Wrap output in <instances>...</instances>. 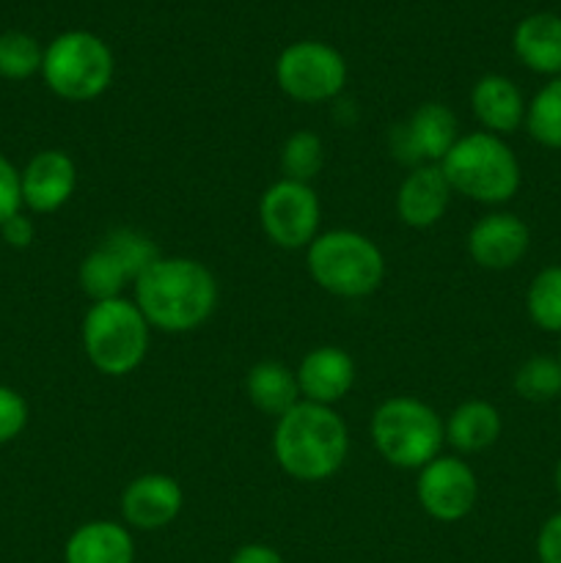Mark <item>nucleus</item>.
Returning <instances> with one entry per match:
<instances>
[{
    "label": "nucleus",
    "instance_id": "1",
    "mask_svg": "<svg viewBox=\"0 0 561 563\" xmlns=\"http://www.w3.org/2000/svg\"><path fill=\"white\" fill-rule=\"evenodd\" d=\"M132 300L152 330L185 335L215 317L220 286L212 269L198 258L160 253L132 286Z\"/></svg>",
    "mask_w": 561,
    "mask_h": 563
},
{
    "label": "nucleus",
    "instance_id": "15",
    "mask_svg": "<svg viewBox=\"0 0 561 563\" xmlns=\"http://www.w3.org/2000/svg\"><path fill=\"white\" fill-rule=\"evenodd\" d=\"M22 209L53 214L72 201L77 190V165L61 148H42L20 168Z\"/></svg>",
    "mask_w": 561,
    "mask_h": 563
},
{
    "label": "nucleus",
    "instance_id": "19",
    "mask_svg": "<svg viewBox=\"0 0 561 563\" xmlns=\"http://www.w3.org/2000/svg\"><path fill=\"white\" fill-rule=\"evenodd\" d=\"M64 563H135V539L124 522H82L66 539Z\"/></svg>",
    "mask_w": 561,
    "mask_h": 563
},
{
    "label": "nucleus",
    "instance_id": "14",
    "mask_svg": "<svg viewBox=\"0 0 561 563\" xmlns=\"http://www.w3.org/2000/svg\"><path fill=\"white\" fill-rule=\"evenodd\" d=\"M468 256L473 264L493 273L517 267L531 247V229L515 212L495 209L479 218L468 231Z\"/></svg>",
    "mask_w": 561,
    "mask_h": 563
},
{
    "label": "nucleus",
    "instance_id": "13",
    "mask_svg": "<svg viewBox=\"0 0 561 563\" xmlns=\"http://www.w3.org/2000/svg\"><path fill=\"white\" fill-rule=\"evenodd\" d=\"M185 506V489L168 473H143L124 487L119 500L121 522L130 531H163Z\"/></svg>",
    "mask_w": 561,
    "mask_h": 563
},
{
    "label": "nucleus",
    "instance_id": "33",
    "mask_svg": "<svg viewBox=\"0 0 561 563\" xmlns=\"http://www.w3.org/2000/svg\"><path fill=\"white\" fill-rule=\"evenodd\" d=\"M553 487H556V495L561 498V460L556 462V471H553Z\"/></svg>",
    "mask_w": 561,
    "mask_h": 563
},
{
    "label": "nucleus",
    "instance_id": "6",
    "mask_svg": "<svg viewBox=\"0 0 561 563\" xmlns=\"http://www.w3.org/2000/svg\"><path fill=\"white\" fill-rule=\"evenodd\" d=\"M369 434L377 454L399 471L418 473L440 456L446 445L443 418L438 410L407 394L391 396L374 407Z\"/></svg>",
    "mask_w": 561,
    "mask_h": 563
},
{
    "label": "nucleus",
    "instance_id": "22",
    "mask_svg": "<svg viewBox=\"0 0 561 563\" xmlns=\"http://www.w3.org/2000/svg\"><path fill=\"white\" fill-rule=\"evenodd\" d=\"M248 401L264 416L278 421L284 412H289L297 401H302L300 385H297L295 368L280 361H258L248 368L245 377Z\"/></svg>",
    "mask_w": 561,
    "mask_h": 563
},
{
    "label": "nucleus",
    "instance_id": "20",
    "mask_svg": "<svg viewBox=\"0 0 561 563\" xmlns=\"http://www.w3.org/2000/svg\"><path fill=\"white\" fill-rule=\"evenodd\" d=\"M512 49L534 75L561 77V16L550 11L522 16L512 33Z\"/></svg>",
    "mask_w": 561,
    "mask_h": 563
},
{
    "label": "nucleus",
    "instance_id": "18",
    "mask_svg": "<svg viewBox=\"0 0 561 563\" xmlns=\"http://www.w3.org/2000/svg\"><path fill=\"white\" fill-rule=\"evenodd\" d=\"M471 113L484 132L506 137L526 124L528 102L520 86L506 75H484L471 88Z\"/></svg>",
    "mask_w": 561,
    "mask_h": 563
},
{
    "label": "nucleus",
    "instance_id": "5",
    "mask_svg": "<svg viewBox=\"0 0 561 563\" xmlns=\"http://www.w3.org/2000/svg\"><path fill=\"white\" fill-rule=\"evenodd\" d=\"M82 352L105 377H127L148 357L152 324L132 297L91 302L80 324Z\"/></svg>",
    "mask_w": 561,
    "mask_h": 563
},
{
    "label": "nucleus",
    "instance_id": "16",
    "mask_svg": "<svg viewBox=\"0 0 561 563\" xmlns=\"http://www.w3.org/2000/svg\"><path fill=\"white\" fill-rule=\"evenodd\" d=\"M295 374L302 401L324 407H336L341 399H346L358 377L350 352L333 344L308 350L297 363Z\"/></svg>",
    "mask_w": 561,
    "mask_h": 563
},
{
    "label": "nucleus",
    "instance_id": "12",
    "mask_svg": "<svg viewBox=\"0 0 561 563\" xmlns=\"http://www.w3.org/2000/svg\"><path fill=\"white\" fill-rule=\"evenodd\" d=\"M460 135V119L449 104L424 102L391 130V152L410 168L440 165Z\"/></svg>",
    "mask_w": 561,
    "mask_h": 563
},
{
    "label": "nucleus",
    "instance_id": "28",
    "mask_svg": "<svg viewBox=\"0 0 561 563\" xmlns=\"http://www.w3.org/2000/svg\"><path fill=\"white\" fill-rule=\"evenodd\" d=\"M28 421H31V407L25 396L11 385L0 383V445L14 443L25 432Z\"/></svg>",
    "mask_w": 561,
    "mask_h": 563
},
{
    "label": "nucleus",
    "instance_id": "31",
    "mask_svg": "<svg viewBox=\"0 0 561 563\" xmlns=\"http://www.w3.org/2000/svg\"><path fill=\"white\" fill-rule=\"evenodd\" d=\"M0 236H3V242L9 247L25 251V247L33 245V236H36V225H33V220L28 218L25 209H22V212H16L14 218H9L3 225H0Z\"/></svg>",
    "mask_w": 561,
    "mask_h": 563
},
{
    "label": "nucleus",
    "instance_id": "30",
    "mask_svg": "<svg viewBox=\"0 0 561 563\" xmlns=\"http://www.w3.org/2000/svg\"><path fill=\"white\" fill-rule=\"evenodd\" d=\"M534 550H537L539 563H561V511L550 515L539 526Z\"/></svg>",
    "mask_w": 561,
    "mask_h": 563
},
{
    "label": "nucleus",
    "instance_id": "21",
    "mask_svg": "<svg viewBox=\"0 0 561 563\" xmlns=\"http://www.w3.org/2000/svg\"><path fill=\"white\" fill-rule=\"evenodd\" d=\"M443 432L446 445H451L460 456L482 454L501 440L504 418L493 401L465 399L449 412V418L443 421Z\"/></svg>",
    "mask_w": 561,
    "mask_h": 563
},
{
    "label": "nucleus",
    "instance_id": "23",
    "mask_svg": "<svg viewBox=\"0 0 561 563\" xmlns=\"http://www.w3.org/2000/svg\"><path fill=\"white\" fill-rule=\"evenodd\" d=\"M526 132L534 143L561 152V77H550L526 110Z\"/></svg>",
    "mask_w": 561,
    "mask_h": 563
},
{
    "label": "nucleus",
    "instance_id": "11",
    "mask_svg": "<svg viewBox=\"0 0 561 563\" xmlns=\"http://www.w3.org/2000/svg\"><path fill=\"white\" fill-rule=\"evenodd\" d=\"M479 476L460 454H440L418 471L416 498L424 515L435 522H460L476 509Z\"/></svg>",
    "mask_w": 561,
    "mask_h": 563
},
{
    "label": "nucleus",
    "instance_id": "17",
    "mask_svg": "<svg viewBox=\"0 0 561 563\" xmlns=\"http://www.w3.org/2000/svg\"><path fill=\"white\" fill-rule=\"evenodd\" d=\"M451 198H454V190L440 165H416L399 181L396 214L407 229H432L446 218Z\"/></svg>",
    "mask_w": 561,
    "mask_h": 563
},
{
    "label": "nucleus",
    "instance_id": "34",
    "mask_svg": "<svg viewBox=\"0 0 561 563\" xmlns=\"http://www.w3.org/2000/svg\"><path fill=\"white\" fill-rule=\"evenodd\" d=\"M559 361H561V346H559Z\"/></svg>",
    "mask_w": 561,
    "mask_h": 563
},
{
    "label": "nucleus",
    "instance_id": "3",
    "mask_svg": "<svg viewBox=\"0 0 561 563\" xmlns=\"http://www.w3.org/2000/svg\"><path fill=\"white\" fill-rule=\"evenodd\" d=\"M440 168L454 196L484 207H504L522 185V165L506 137L484 130L460 135Z\"/></svg>",
    "mask_w": 561,
    "mask_h": 563
},
{
    "label": "nucleus",
    "instance_id": "9",
    "mask_svg": "<svg viewBox=\"0 0 561 563\" xmlns=\"http://www.w3.org/2000/svg\"><path fill=\"white\" fill-rule=\"evenodd\" d=\"M346 60L333 44L295 42L275 60V82L289 99L302 104H322L339 97L346 86Z\"/></svg>",
    "mask_w": 561,
    "mask_h": 563
},
{
    "label": "nucleus",
    "instance_id": "24",
    "mask_svg": "<svg viewBox=\"0 0 561 563\" xmlns=\"http://www.w3.org/2000/svg\"><path fill=\"white\" fill-rule=\"evenodd\" d=\"M526 313L542 333L561 335V264H548L526 289Z\"/></svg>",
    "mask_w": 561,
    "mask_h": 563
},
{
    "label": "nucleus",
    "instance_id": "4",
    "mask_svg": "<svg viewBox=\"0 0 561 563\" xmlns=\"http://www.w3.org/2000/svg\"><path fill=\"white\" fill-rule=\"evenodd\" d=\"M306 267L314 284L341 300H363L383 286L388 264L372 236L355 229L319 231L306 247Z\"/></svg>",
    "mask_w": 561,
    "mask_h": 563
},
{
    "label": "nucleus",
    "instance_id": "8",
    "mask_svg": "<svg viewBox=\"0 0 561 563\" xmlns=\"http://www.w3.org/2000/svg\"><path fill=\"white\" fill-rule=\"evenodd\" d=\"M160 256V247L143 231L121 225V229L108 231L77 269L82 295L91 302L116 300L124 297V289H132L141 278L143 269Z\"/></svg>",
    "mask_w": 561,
    "mask_h": 563
},
{
    "label": "nucleus",
    "instance_id": "25",
    "mask_svg": "<svg viewBox=\"0 0 561 563\" xmlns=\"http://www.w3.org/2000/svg\"><path fill=\"white\" fill-rule=\"evenodd\" d=\"M280 176L311 185L324 168V141L314 130H295L284 141L278 154Z\"/></svg>",
    "mask_w": 561,
    "mask_h": 563
},
{
    "label": "nucleus",
    "instance_id": "7",
    "mask_svg": "<svg viewBox=\"0 0 561 563\" xmlns=\"http://www.w3.org/2000/svg\"><path fill=\"white\" fill-rule=\"evenodd\" d=\"M116 60L108 42L91 31H66L44 47L42 77L55 97L91 102L113 82Z\"/></svg>",
    "mask_w": 561,
    "mask_h": 563
},
{
    "label": "nucleus",
    "instance_id": "32",
    "mask_svg": "<svg viewBox=\"0 0 561 563\" xmlns=\"http://www.w3.org/2000/svg\"><path fill=\"white\" fill-rule=\"evenodd\" d=\"M229 563H286L284 555L278 553L275 548L262 542H251V544H242V548L234 550Z\"/></svg>",
    "mask_w": 561,
    "mask_h": 563
},
{
    "label": "nucleus",
    "instance_id": "27",
    "mask_svg": "<svg viewBox=\"0 0 561 563\" xmlns=\"http://www.w3.org/2000/svg\"><path fill=\"white\" fill-rule=\"evenodd\" d=\"M44 47L25 31L0 33V77L3 80H28L42 71Z\"/></svg>",
    "mask_w": 561,
    "mask_h": 563
},
{
    "label": "nucleus",
    "instance_id": "26",
    "mask_svg": "<svg viewBox=\"0 0 561 563\" xmlns=\"http://www.w3.org/2000/svg\"><path fill=\"white\" fill-rule=\"evenodd\" d=\"M512 388L520 399L544 405L561 396V361L550 355H534L517 366Z\"/></svg>",
    "mask_w": 561,
    "mask_h": 563
},
{
    "label": "nucleus",
    "instance_id": "2",
    "mask_svg": "<svg viewBox=\"0 0 561 563\" xmlns=\"http://www.w3.org/2000/svg\"><path fill=\"white\" fill-rule=\"evenodd\" d=\"M273 456L280 471L295 482H330L346 465L350 429L336 407L297 401L275 421Z\"/></svg>",
    "mask_w": 561,
    "mask_h": 563
},
{
    "label": "nucleus",
    "instance_id": "29",
    "mask_svg": "<svg viewBox=\"0 0 561 563\" xmlns=\"http://www.w3.org/2000/svg\"><path fill=\"white\" fill-rule=\"evenodd\" d=\"M16 212H22L20 168L6 154H0V225Z\"/></svg>",
    "mask_w": 561,
    "mask_h": 563
},
{
    "label": "nucleus",
    "instance_id": "10",
    "mask_svg": "<svg viewBox=\"0 0 561 563\" xmlns=\"http://www.w3.org/2000/svg\"><path fill=\"white\" fill-rule=\"evenodd\" d=\"M258 225L280 251H306L322 231V201L311 185L280 176L258 198Z\"/></svg>",
    "mask_w": 561,
    "mask_h": 563
}]
</instances>
